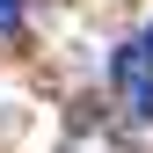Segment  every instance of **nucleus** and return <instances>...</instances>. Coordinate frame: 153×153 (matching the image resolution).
Masks as SVG:
<instances>
[{"mask_svg":"<svg viewBox=\"0 0 153 153\" xmlns=\"http://www.w3.org/2000/svg\"><path fill=\"white\" fill-rule=\"evenodd\" d=\"M109 73H117L124 88H139V80H146V51H139V44H124V51H117V66H109Z\"/></svg>","mask_w":153,"mask_h":153,"instance_id":"1","label":"nucleus"},{"mask_svg":"<svg viewBox=\"0 0 153 153\" xmlns=\"http://www.w3.org/2000/svg\"><path fill=\"white\" fill-rule=\"evenodd\" d=\"M0 29H22V0H0Z\"/></svg>","mask_w":153,"mask_h":153,"instance_id":"3","label":"nucleus"},{"mask_svg":"<svg viewBox=\"0 0 153 153\" xmlns=\"http://www.w3.org/2000/svg\"><path fill=\"white\" fill-rule=\"evenodd\" d=\"M139 51H146V59H153V22H146V36H139Z\"/></svg>","mask_w":153,"mask_h":153,"instance_id":"4","label":"nucleus"},{"mask_svg":"<svg viewBox=\"0 0 153 153\" xmlns=\"http://www.w3.org/2000/svg\"><path fill=\"white\" fill-rule=\"evenodd\" d=\"M131 102H139V117L153 124V73H146V80H139V88H131Z\"/></svg>","mask_w":153,"mask_h":153,"instance_id":"2","label":"nucleus"}]
</instances>
